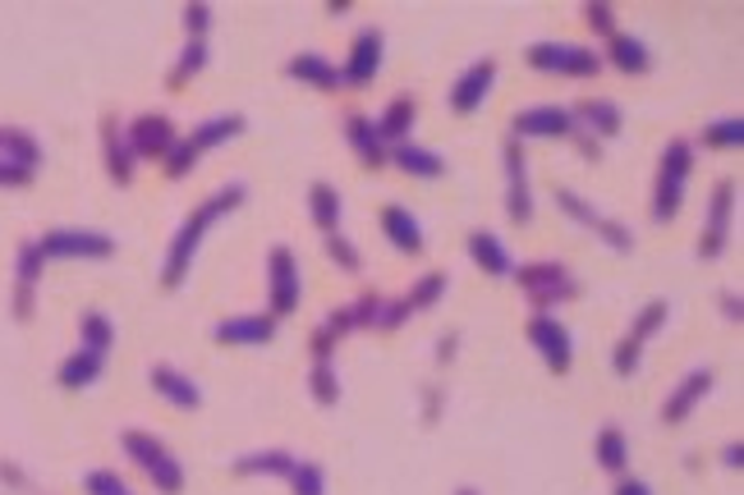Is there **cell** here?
<instances>
[{"label":"cell","instance_id":"obj_1","mask_svg":"<svg viewBox=\"0 0 744 495\" xmlns=\"http://www.w3.org/2000/svg\"><path fill=\"white\" fill-rule=\"evenodd\" d=\"M244 197H249V189H244V184H226L221 193H212V197L203 202V207L180 225V230H175V243H170V253H166V271H161V285H166V289H180V285H184L189 266H193V253H199L203 234L212 230V220H216V216H226V212H235Z\"/></svg>","mask_w":744,"mask_h":495},{"label":"cell","instance_id":"obj_2","mask_svg":"<svg viewBox=\"0 0 744 495\" xmlns=\"http://www.w3.org/2000/svg\"><path fill=\"white\" fill-rule=\"evenodd\" d=\"M519 289L529 294V303L538 307V317H552V307L579 299V280L571 276V266L561 262H529L515 271Z\"/></svg>","mask_w":744,"mask_h":495},{"label":"cell","instance_id":"obj_3","mask_svg":"<svg viewBox=\"0 0 744 495\" xmlns=\"http://www.w3.org/2000/svg\"><path fill=\"white\" fill-rule=\"evenodd\" d=\"M689 170H694V147L685 138H675L667 152H662V170H658V197H652V220L667 225L675 220L685 202V184H689Z\"/></svg>","mask_w":744,"mask_h":495},{"label":"cell","instance_id":"obj_4","mask_svg":"<svg viewBox=\"0 0 744 495\" xmlns=\"http://www.w3.org/2000/svg\"><path fill=\"white\" fill-rule=\"evenodd\" d=\"M529 64L542 74H565V79H593L602 70V56L588 47H571V41H533Z\"/></svg>","mask_w":744,"mask_h":495},{"label":"cell","instance_id":"obj_5","mask_svg":"<svg viewBox=\"0 0 744 495\" xmlns=\"http://www.w3.org/2000/svg\"><path fill=\"white\" fill-rule=\"evenodd\" d=\"M37 243H41V253L47 257H83V262L116 257V239L97 234V230H51V234H41Z\"/></svg>","mask_w":744,"mask_h":495},{"label":"cell","instance_id":"obj_6","mask_svg":"<svg viewBox=\"0 0 744 495\" xmlns=\"http://www.w3.org/2000/svg\"><path fill=\"white\" fill-rule=\"evenodd\" d=\"M575 116L565 106H529L511 120V138H571Z\"/></svg>","mask_w":744,"mask_h":495},{"label":"cell","instance_id":"obj_7","mask_svg":"<svg viewBox=\"0 0 744 495\" xmlns=\"http://www.w3.org/2000/svg\"><path fill=\"white\" fill-rule=\"evenodd\" d=\"M506 216L515 225L533 220V193H529V166H524L519 138H506Z\"/></svg>","mask_w":744,"mask_h":495},{"label":"cell","instance_id":"obj_8","mask_svg":"<svg viewBox=\"0 0 744 495\" xmlns=\"http://www.w3.org/2000/svg\"><path fill=\"white\" fill-rule=\"evenodd\" d=\"M529 340H533V349L542 353V363L552 367L556 376L571 372V363H575V345H571V330H565L556 317H533V322H529Z\"/></svg>","mask_w":744,"mask_h":495},{"label":"cell","instance_id":"obj_9","mask_svg":"<svg viewBox=\"0 0 744 495\" xmlns=\"http://www.w3.org/2000/svg\"><path fill=\"white\" fill-rule=\"evenodd\" d=\"M492 83H496V60H488V56L473 60L469 70L455 79V87H451V110H455V116H473V110L488 101Z\"/></svg>","mask_w":744,"mask_h":495},{"label":"cell","instance_id":"obj_10","mask_svg":"<svg viewBox=\"0 0 744 495\" xmlns=\"http://www.w3.org/2000/svg\"><path fill=\"white\" fill-rule=\"evenodd\" d=\"M731 207H735V189L721 179L712 189V212H708V230H704V243H698V257L704 262H717L727 253V239H731Z\"/></svg>","mask_w":744,"mask_h":495},{"label":"cell","instance_id":"obj_11","mask_svg":"<svg viewBox=\"0 0 744 495\" xmlns=\"http://www.w3.org/2000/svg\"><path fill=\"white\" fill-rule=\"evenodd\" d=\"M272 317H286V312L299 307V266L290 247H272Z\"/></svg>","mask_w":744,"mask_h":495},{"label":"cell","instance_id":"obj_12","mask_svg":"<svg viewBox=\"0 0 744 495\" xmlns=\"http://www.w3.org/2000/svg\"><path fill=\"white\" fill-rule=\"evenodd\" d=\"M377 70H382V33L377 28H363L355 37V51H349V64H345L340 83L345 87H368L372 79H377Z\"/></svg>","mask_w":744,"mask_h":495},{"label":"cell","instance_id":"obj_13","mask_svg":"<svg viewBox=\"0 0 744 495\" xmlns=\"http://www.w3.org/2000/svg\"><path fill=\"white\" fill-rule=\"evenodd\" d=\"M124 143L134 156H166L175 147V124L166 116H139L124 129Z\"/></svg>","mask_w":744,"mask_h":495},{"label":"cell","instance_id":"obj_14","mask_svg":"<svg viewBox=\"0 0 744 495\" xmlns=\"http://www.w3.org/2000/svg\"><path fill=\"white\" fill-rule=\"evenodd\" d=\"M212 335L221 345H272L276 340V317H272V312H249V317L216 322Z\"/></svg>","mask_w":744,"mask_h":495},{"label":"cell","instance_id":"obj_15","mask_svg":"<svg viewBox=\"0 0 744 495\" xmlns=\"http://www.w3.org/2000/svg\"><path fill=\"white\" fill-rule=\"evenodd\" d=\"M712 390V372L708 367H698V372H689L681 386H675V395L662 403V422H671V426H681L694 409H698V399H704Z\"/></svg>","mask_w":744,"mask_h":495},{"label":"cell","instance_id":"obj_16","mask_svg":"<svg viewBox=\"0 0 744 495\" xmlns=\"http://www.w3.org/2000/svg\"><path fill=\"white\" fill-rule=\"evenodd\" d=\"M101 152H106V170H111V179L124 189V184H134V161L139 156L129 152V143H124V129L106 116L101 120Z\"/></svg>","mask_w":744,"mask_h":495},{"label":"cell","instance_id":"obj_17","mask_svg":"<svg viewBox=\"0 0 744 495\" xmlns=\"http://www.w3.org/2000/svg\"><path fill=\"white\" fill-rule=\"evenodd\" d=\"M152 390H157L166 403H175V409H184V413H193L203 403V395H199V386L184 376V372H175V367H152Z\"/></svg>","mask_w":744,"mask_h":495},{"label":"cell","instance_id":"obj_18","mask_svg":"<svg viewBox=\"0 0 744 495\" xmlns=\"http://www.w3.org/2000/svg\"><path fill=\"white\" fill-rule=\"evenodd\" d=\"M345 138H349V147H355V156H359L368 170L386 166V143H382V133H377V124H372V120L349 116L345 120Z\"/></svg>","mask_w":744,"mask_h":495},{"label":"cell","instance_id":"obj_19","mask_svg":"<svg viewBox=\"0 0 744 495\" xmlns=\"http://www.w3.org/2000/svg\"><path fill=\"white\" fill-rule=\"evenodd\" d=\"M286 74L290 79H299V83H313V87H322V93H340V70L326 56H313V51H303V56H295L290 64H286Z\"/></svg>","mask_w":744,"mask_h":495},{"label":"cell","instance_id":"obj_20","mask_svg":"<svg viewBox=\"0 0 744 495\" xmlns=\"http://www.w3.org/2000/svg\"><path fill=\"white\" fill-rule=\"evenodd\" d=\"M469 257L483 266L488 276H511V271H515L506 243H501L496 234H488V230H473V234H469Z\"/></svg>","mask_w":744,"mask_h":495},{"label":"cell","instance_id":"obj_21","mask_svg":"<svg viewBox=\"0 0 744 495\" xmlns=\"http://www.w3.org/2000/svg\"><path fill=\"white\" fill-rule=\"evenodd\" d=\"M382 230H386V239L400 247V253H423V230H419V220H413L405 207H386L382 212Z\"/></svg>","mask_w":744,"mask_h":495},{"label":"cell","instance_id":"obj_22","mask_svg":"<svg viewBox=\"0 0 744 495\" xmlns=\"http://www.w3.org/2000/svg\"><path fill=\"white\" fill-rule=\"evenodd\" d=\"M290 468H295V455H286V449H262V455L235 459L239 478H290Z\"/></svg>","mask_w":744,"mask_h":495},{"label":"cell","instance_id":"obj_23","mask_svg":"<svg viewBox=\"0 0 744 495\" xmlns=\"http://www.w3.org/2000/svg\"><path fill=\"white\" fill-rule=\"evenodd\" d=\"M0 161H5V166H24V170L37 174V166H41V147L28 138L24 129H0Z\"/></svg>","mask_w":744,"mask_h":495},{"label":"cell","instance_id":"obj_24","mask_svg":"<svg viewBox=\"0 0 744 495\" xmlns=\"http://www.w3.org/2000/svg\"><path fill=\"white\" fill-rule=\"evenodd\" d=\"M101 363H106L101 353H87V349L70 353V358L60 363V386H64V390H83V386H93V381L101 376Z\"/></svg>","mask_w":744,"mask_h":495},{"label":"cell","instance_id":"obj_25","mask_svg":"<svg viewBox=\"0 0 744 495\" xmlns=\"http://www.w3.org/2000/svg\"><path fill=\"white\" fill-rule=\"evenodd\" d=\"M391 161H396L405 174H413V179H436V174H446V161H442V156L428 152V147H413V143H400Z\"/></svg>","mask_w":744,"mask_h":495},{"label":"cell","instance_id":"obj_26","mask_svg":"<svg viewBox=\"0 0 744 495\" xmlns=\"http://www.w3.org/2000/svg\"><path fill=\"white\" fill-rule=\"evenodd\" d=\"M611 64H616L621 74H648L652 70V56H648V47H644L639 37L616 33V37H611Z\"/></svg>","mask_w":744,"mask_h":495},{"label":"cell","instance_id":"obj_27","mask_svg":"<svg viewBox=\"0 0 744 495\" xmlns=\"http://www.w3.org/2000/svg\"><path fill=\"white\" fill-rule=\"evenodd\" d=\"M235 133H244V116H221V120H207L203 129H193V133H189V147L203 156V152H212V147L230 143Z\"/></svg>","mask_w":744,"mask_h":495},{"label":"cell","instance_id":"obj_28","mask_svg":"<svg viewBox=\"0 0 744 495\" xmlns=\"http://www.w3.org/2000/svg\"><path fill=\"white\" fill-rule=\"evenodd\" d=\"M413 116H419V106H413V97H396L386 106V116L377 120V133L382 143H405L409 129H413Z\"/></svg>","mask_w":744,"mask_h":495},{"label":"cell","instance_id":"obj_29","mask_svg":"<svg viewBox=\"0 0 744 495\" xmlns=\"http://www.w3.org/2000/svg\"><path fill=\"white\" fill-rule=\"evenodd\" d=\"M575 120H584L588 129L598 133V138H616L621 133V110L611 101H579V110H571Z\"/></svg>","mask_w":744,"mask_h":495},{"label":"cell","instance_id":"obj_30","mask_svg":"<svg viewBox=\"0 0 744 495\" xmlns=\"http://www.w3.org/2000/svg\"><path fill=\"white\" fill-rule=\"evenodd\" d=\"M309 212H313V225L322 234H336V220H340V193L332 184H313L309 189Z\"/></svg>","mask_w":744,"mask_h":495},{"label":"cell","instance_id":"obj_31","mask_svg":"<svg viewBox=\"0 0 744 495\" xmlns=\"http://www.w3.org/2000/svg\"><path fill=\"white\" fill-rule=\"evenodd\" d=\"M41 262H47V253H41L37 239L19 243V257H14V289H33L37 276H41Z\"/></svg>","mask_w":744,"mask_h":495},{"label":"cell","instance_id":"obj_32","mask_svg":"<svg viewBox=\"0 0 744 495\" xmlns=\"http://www.w3.org/2000/svg\"><path fill=\"white\" fill-rule=\"evenodd\" d=\"M625 459H629L625 432H621V426H602V436H598V463L607 472H625Z\"/></svg>","mask_w":744,"mask_h":495},{"label":"cell","instance_id":"obj_33","mask_svg":"<svg viewBox=\"0 0 744 495\" xmlns=\"http://www.w3.org/2000/svg\"><path fill=\"white\" fill-rule=\"evenodd\" d=\"M79 335H83V349L87 353H101V358H106V349L116 345V330H111V322H106L101 312H83Z\"/></svg>","mask_w":744,"mask_h":495},{"label":"cell","instance_id":"obj_34","mask_svg":"<svg viewBox=\"0 0 744 495\" xmlns=\"http://www.w3.org/2000/svg\"><path fill=\"white\" fill-rule=\"evenodd\" d=\"M124 455L134 459L143 472L157 463V459H166V445L157 440V436H147V432H124Z\"/></svg>","mask_w":744,"mask_h":495},{"label":"cell","instance_id":"obj_35","mask_svg":"<svg viewBox=\"0 0 744 495\" xmlns=\"http://www.w3.org/2000/svg\"><path fill=\"white\" fill-rule=\"evenodd\" d=\"M286 482H290L295 495H326V472L317 463H309V459H303V463L295 459V468H290Z\"/></svg>","mask_w":744,"mask_h":495},{"label":"cell","instance_id":"obj_36","mask_svg":"<svg viewBox=\"0 0 744 495\" xmlns=\"http://www.w3.org/2000/svg\"><path fill=\"white\" fill-rule=\"evenodd\" d=\"M207 64V41H189V47L180 51V60H175V70H170V87H180V83H189L193 74H199Z\"/></svg>","mask_w":744,"mask_h":495},{"label":"cell","instance_id":"obj_37","mask_svg":"<svg viewBox=\"0 0 744 495\" xmlns=\"http://www.w3.org/2000/svg\"><path fill=\"white\" fill-rule=\"evenodd\" d=\"M442 294H446V271H432V276H423L419 285L409 289V299H405V303H409V312H423V307H432Z\"/></svg>","mask_w":744,"mask_h":495},{"label":"cell","instance_id":"obj_38","mask_svg":"<svg viewBox=\"0 0 744 495\" xmlns=\"http://www.w3.org/2000/svg\"><path fill=\"white\" fill-rule=\"evenodd\" d=\"M667 326V303H648L644 312H639V322H634V330L625 335V340H634L644 349V340H652V335H658Z\"/></svg>","mask_w":744,"mask_h":495},{"label":"cell","instance_id":"obj_39","mask_svg":"<svg viewBox=\"0 0 744 495\" xmlns=\"http://www.w3.org/2000/svg\"><path fill=\"white\" fill-rule=\"evenodd\" d=\"M326 257H332V262L340 266V271H349V276H355V271H359V266H363V257H359V247H355V243H349L345 234H326Z\"/></svg>","mask_w":744,"mask_h":495},{"label":"cell","instance_id":"obj_40","mask_svg":"<svg viewBox=\"0 0 744 495\" xmlns=\"http://www.w3.org/2000/svg\"><path fill=\"white\" fill-rule=\"evenodd\" d=\"M147 478H152V486H157V491L175 495V491H180V486H184V468H180V463H175V459L166 455V459H157V463H152V468H147Z\"/></svg>","mask_w":744,"mask_h":495},{"label":"cell","instance_id":"obj_41","mask_svg":"<svg viewBox=\"0 0 744 495\" xmlns=\"http://www.w3.org/2000/svg\"><path fill=\"white\" fill-rule=\"evenodd\" d=\"M556 207H561L565 216H571V220L588 225V230H598V225H602V216H598L593 207H588V202H584V197H575L571 189H561V193H556Z\"/></svg>","mask_w":744,"mask_h":495},{"label":"cell","instance_id":"obj_42","mask_svg":"<svg viewBox=\"0 0 744 495\" xmlns=\"http://www.w3.org/2000/svg\"><path fill=\"white\" fill-rule=\"evenodd\" d=\"M313 399L322 403V409H332V403L340 399V386H336L332 363H313Z\"/></svg>","mask_w":744,"mask_h":495},{"label":"cell","instance_id":"obj_43","mask_svg":"<svg viewBox=\"0 0 744 495\" xmlns=\"http://www.w3.org/2000/svg\"><path fill=\"white\" fill-rule=\"evenodd\" d=\"M708 147H740L744 143V120H717V124H708Z\"/></svg>","mask_w":744,"mask_h":495},{"label":"cell","instance_id":"obj_44","mask_svg":"<svg viewBox=\"0 0 744 495\" xmlns=\"http://www.w3.org/2000/svg\"><path fill=\"white\" fill-rule=\"evenodd\" d=\"M87 495H134V491H129L120 478H116V472L111 468H97V472H87Z\"/></svg>","mask_w":744,"mask_h":495},{"label":"cell","instance_id":"obj_45","mask_svg":"<svg viewBox=\"0 0 744 495\" xmlns=\"http://www.w3.org/2000/svg\"><path fill=\"white\" fill-rule=\"evenodd\" d=\"M193 161H199V152L189 147V138H184V143H175V147L166 152V174H170V179H184V174L193 170Z\"/></svg>","mask_w":744,"mask_h":495},{"label":"cell","instance_id":"obj_46","mask_svg":"<svg viewBox=\"0 0 744 495\" xmlns=\"http://www.w3.org/2000/svg\"><path fill=\"white\" fill-rule=\"evenodd\" d=\"M584 24L602 33V37H616V10L611 5H584Z\"/></svg>","mask_w":744,"mask_h":495},{"label":"cell","instance_id":"obj_47","mask_svg":"<svg viewBox=\"0 0 744 495\" xmlns=\"http://www.w3.org/2000/svg\"><path fill=\"white\" fill-rule=\"evenodd\" d=\"M405 317H413V312H409L405 299H396V303H382V312H377V322H372V326H377V330H396Z\"/></svg>","mask_w":744,"mask_h":495},{"label":"cell","instance_id":"obj_48","mask_svg":"<svg viewBox=\"0 0 744 495\" xmlns=\"http://www.w3.org/2000/svg\"><path fill=\"white\" fill-rule=\"evenodd\" d=\"M180 19H184V28L193 33V41H203V33L212 28V10H207V5H184Z\"/></svg>","mask_w":744,"mask_h":495},{"label":"cell","instance_id":"obj_49","mask_svg":"<svg viewBox=\"0 0 744 495\" xmlns=\"http://www.w3.org/2000/svg\"><path fill=\"white\" fill-rule=\"evenodd\" d=\"M336 340H340V335L322 322V326L313 330V363H326V358H332V349H336Z\"/></svg>","mask_w":744,"mask_h":495},{"label":"cell","instance_id":"obj_50","mask_svg":"<svg viewBox=\"0 0 744 495\" xmlns=\"http://www.w3.org/2000/svg\"><path fill=\"white\" fill-rule=\"evenodd\" d=\"M349 312H355V326H372V322H377V312H382V299L363 294L359 303H349Z\"/></svg>","mask_w":744,"mask_h":495},{"label":"cell","instance_id":"obj_51","mask_svg":"<svg viewBox=\"0 0 744 495\" xmlns=\"http://www.w3.org/2000/svg\"><path fill=\"white\" fill-rule=\"evenodd\" d=\"M33 179V170H24V166H5L0 161V189H24Z\"/></svg>","mask_w":744,"mask_h":495},{"label":"cell","instance_id":"obj_52","mask_svg":"<svg viewBox=\"0 0 744 495\" xmlns=\"http://www.w3.org/2000/svg\"><path fill=\"white\" fill-rule=\"evenodd\" d=\"M721 463H727V468H740V463H744V445L735 440V445L721 449Z\"/></svg>","mask_w":744,"mask_h":495},{"label":"cell","instance_id":"obj_53","mask_svg":"<svg viewBox=\"0 0 744 495\" xmlns=\"http://www.w3.org/2000/svg\"><path fill=\"white\" fill-rule=\"evenodd\" d=\"M616 495H652V486H648V482H634V478H625V482L616 486Z\"/></svg>","mask_w":744,"mask_h":495},{"label":"cell","instance_id":"obj_54","mask_svg":"<svg viewBox=\"0 0 744 495\" xmlns=\"http://www.w3.org/2000/svg\"><path fill=\"white\" fill-rule=\"evenodd\" d=\"M579 152L588 156V161H598V156H602V147H598L593 138H588V133H584V138H579Z\"/></svg>","mask_w":744,"mask_h":495},{"label":"cell","instance_id":"obj_55","mask_svg":"<svg viewBox=\"0 0 744 495\" xmlns=\"http://www.w3.org/2000/svg\"><path fill=\"white\" fill-rule=\"evenodd\" d=\"M721 307H727L731 322H740V294H727V299H721Z\"/></svg>","mask_w":744,"mask_h":495},{"label":"cell","instance_id":"obj_56","mask_svg":"<svg viewBox=\"0 0 744 495\" xmlns=\"http://www.w3.org/2000/svg\"><path fill=\"white\" fill-rule=\"evenodd\" d=\"M455 495H478V491H473V486H459V491H455Z\"/></svg>","mask_w":744,"mask_h":495}]
</instances>
